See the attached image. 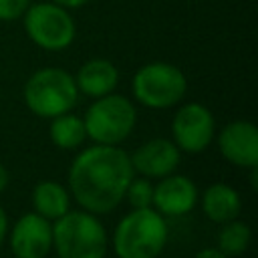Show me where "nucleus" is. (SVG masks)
<instances>
[{"label":"nucleus","mask_w":258,"mask_h":258,"mask_svg":"<svg viewBox=\"0 0 258 258\" xmlns=\"http://www.w3.org/2000/svg\"><path fill=\"white\" fill-rule=\"evenodd\" d=\"M133 175L135 171L125 149L95 143L81 149L73 159L69 167V194L83 210L103 216L125 200Z\"/></svg>","instance_id":"1"},{"label":"nucleus","mask_w":258,"mask_h":258,"mask_svg":"<svg viewBox=\"0 0 258 258\" xmlns=\"http://www.w3.org/2000/svg\"><path fill=\"white\" fill-rule=\"evenodd\" d=\"M167 222L155 208H133L115 226L113 252L117 258H159L167 244Z\"/></svg>","instance_id":"2"},{"label":"nucleus","mask_w":258,"mask_h":258,"mask_svg":"<svg viewBox=\"0 0 258 258\" xmlns=\"http://www.w3.org/2000/svg\"><path fill=\"white\" fill-rule=\"evenodd\" d=\"M52 250L56 258H105L107 230L87 210H69L52 222Z\"/></svg>","instance_id":"3"},{"label":"nucleus","mask_w":258,"mask_h":258,"mask_svg":"<svg viewBox=\"0 0 258 258\" xmlns=\"http://www.w3.org/2000/svg\"><path fill=\"white\" fill-rule=\"evenodd\" d=\"M26 107L42 119L73 111L79 101L75 77L58 67H46L32 73L22 91Z\"/></svg>","instance_id":"4"},{"label":"nucleus","mask_w":258,"mask_h":258,"mask_svg":"<svg viewBox=\"0 0 258 258\" xmlns=\"http://www.w3.org/2000/svg\"><path fill=\"white\" fill-rule=\"evenodd\" d=\"M137 111L135 105L117 93L97 97L83 115L85 133L93 143L119 145L135 129Z\"/></svg>","instance_id":"5"},{"label":"nucleus","mask_w":258,"mask_h":258,"mask_svg":"<svg viewBox=\"0 0 258 258\" xmlns=\"http://www.w3.org/2000/svg\"><path fill=\"white\" fill-rule=\"evenodd\" d=\"M133 97L147 109L175 107L187 91V79L179 67L171 62H147L133 75Z\"/></svg>","instance_id":"6"},{"label":"nucleus","mask_w":258,"mask_h":258,"mask_svg":"<svg viewBox=\"0 0 258 258\" xmlns=\"http://www.w3.org/2000/svg\"><path fill=\"white\" fill-rule=\"evenodd\" d=\"M24 30L28 38L44 50H64L77 34V26L69 10L50 0L36 2L26 8Z\"/></svg>","instance_id":"7"},{"label":"nucleus","mask_w":258,"mask_h":258,"mask_svg":"<svg viewBox=\"0 0 258 258\" xmlns=\"http://www.w3.org/2000/svg\"><path fill=\"white\" fill-rule=\"evenodd\" d=\"M216 135L212 111L202 103H185L171 119V141L179 151L202 153L210 147Z\"/></svg>","instance_id":"8"},{"label":"nucleus","mask_w":258,"mask_h":258,"mask_svg":"<svg viewBox=\"0 0 258 258\" xmlns=\"http://www.w3.org/2000/svg\"><path fill=\"white\" fill-rule=\"evenodd\" d=\"M10 232V250L16 258H46L52 250V224L36 212L22 214Z\"/></svg>","instance_id":"9"},{"label":"nucleus","mask_w":258,"mask_h":258,"mask_svg":"<svg viewBox=\"0 0 258 258\" xmlns=\"http://www.w3.org/2000/svg\"><path fill=\"white\" fill-rule=\"evenodd\" d=\"M218 149L222 157L242 169L258 167V129L252 121L238 119L224 125L218 133Z\"/></svg>","instance_id":"10"},{"label":"nucleus","mask_w":258,"mask_h":258,"mask_svg":"<svg viewBox=\"0 0 258 258\" xmlns=\"http://www.w3.org/2000/svg\"><path fill=\"white\" fill-rule=\"evenodd\" d=\"M131 167L135 173L147 179H159L173 173L181 161V151L171 139L153 137L141 143L131 155Z\"/></svg>","instance_id":"11"},{"label":"nucleus","mask_w":258,"mask_h":258,"mask_svg":"<svg viewBox=\"0 0 258 258\" xmlns=\"http://www.w3.org/2000/svg\"><path fill=\"white\" fill-rule=\"evenodd\" d=\"M198 204V185L179 173H169L159 177L153 185L151 208H155L161 216H185Z\"/></svg>","instance_id":"12"},{"label":"nucleus","mask_w":258,"mask_h":258,"mask_svg":"<svg viewBox=\"0 0 258 258\" xmlns=\"http://www.w3.org/2000/svg\"><path fill=\"white\" fill-rule=\"evenodd\" d=\"M75 83L79 93L87 97H103L115 91L119 83V71L117 67L107 58H91L75 75Z\"/></svg>","instance_id":"13"},{"label":"nucleus","mask_w":258,"mask_h":258,"mask_svg":"<svg viewBox=\"0 0 258 258\" xmlns=\"http://www.w3.org/2000/svg\"><path fill=\"white\" fill-rule=\"evenodd\" d=\"M202 210L208 220L216 224H226L236 220L242 212V198L236 187L218 181L204 189L202 194Z\"/></svg>","instance_id":"14"},{"label":"nucleus","mask_w":258,"mask_h":258,"mask_svg":"<svg viewBox=\"0 0 258 258\" xmlns=\"http://www.w3.org/2000/svg\"><path fill=\"white\" fill-rule=\"evenodd\" d=\"M32 206L36 214L54 222L71 210V194L62 183L54 179H44L38 181L32 189Z\"/></svg>","instance_id":"15"},{"label":"nucleus","mask_w":258,"mask_h":258,"mask_svg":"<svg viewBox=\"0 0 258 258\" xmlns=\"http://www.w3.org/2000/svg\"><path fill=\"white\" fill-rule=\"evenodd\" d=\"M48 137L58 149H64V151L81 147L83 141L87 139L83 119L79 115H73L71 111L52 117L48 127Z\"/></svg>","instance_id":"16"},{"label":"nucleus","mask_w":258,"mask_h":258,"mask_svg":"<svg viewBox=\"0 0 258 258\" xmlns=\"http://www.w3.org/2000/svg\"><path fill=\"white\" fill-rule=\"evenodd\" d=\"M250 242H252V230L246 222L236 218L222 224V230L218 234V248L230 258L244 254L250 248Z\"/></svg>","instance_id":"17"},{"label":"nucleus","mask_w":258,"mask_h":258,"mask_svg":"<svg viewBox=\"0 0 258 258\" xmlns=\"http://www.w3.org/2000/svg\"><path fill=\"white\" fill-rule=\"evenodd\" d=\"M125 198L131 204V208H147V206H151V200H153V183H151V179H147L143 175L141 177L133 175V179L127 185Z\"/></svg>","instance_id":"18"},{"label":"nucleus","mask_w":258,"mask_h":258,"mask_svg":"<svg viewBox=\"0 0 258 258\" xmlns=\"http://www.w3.org/2000/svg\"><path fill=\"white\" fill-rule=\"evenodd\" d=\"M28 6H30V0H0V20L10 22L20 18L24 16Z\"/></svg>","instance_id":"19"},{"label":"nucleus","mask_w":258,"mask_h":258,"mask_svg":"<svg viewBox=\"0 0 258 258\" xmlns=\"http://www.w3.org/2000/svg\"><path fill=\"white\" fill-rule=\"evenodd\" d=\"M194 258H230L228 254H224L218 246L216 248H202L194 254Z\"/></svg>","instance_id":"20"},{"label":"nucleus","mask_w":258,"mask_h":258,"mask_svg":"<svg viewBox=\"0 0 258 258\" xmlns=\"http://www.w3.org/2000/svg\"><path fill=\"white\" fill-rule=\"evenodd\" d=\"M8 228H10L8 214H6V210L0 206V246L4 244V240H6V236H8Z\"/></svg>","instance_id":"21"},{"label":"nucleus","mask_w":258,"mask_h":258,"mask_svg":"<svg viewBox=\"0 0 258 258\" xmlns=\"http://www.w3.org/2000/svg\"><path fill=\"white\" fill-rule=\"evenodd\" d=\"M50 2H54V4H58L62 8H79V6L87 4L89 0H50Z\"/></svg>","instance_id":"22"},{"label":"nucleus","mask_w":258,"mask_h":258,"mask_svg":"<svg viewBox=\"0 0 258 258\" xmlns=\"http://www.w3.org/2000/svg\"><path fill=\"white\" fill-rule=\"evenodd\" d=\"M6 185H8V171H6L4 165L0 163V191H2Z\"/></svg>","instance_id":"23"}]
</instances>
